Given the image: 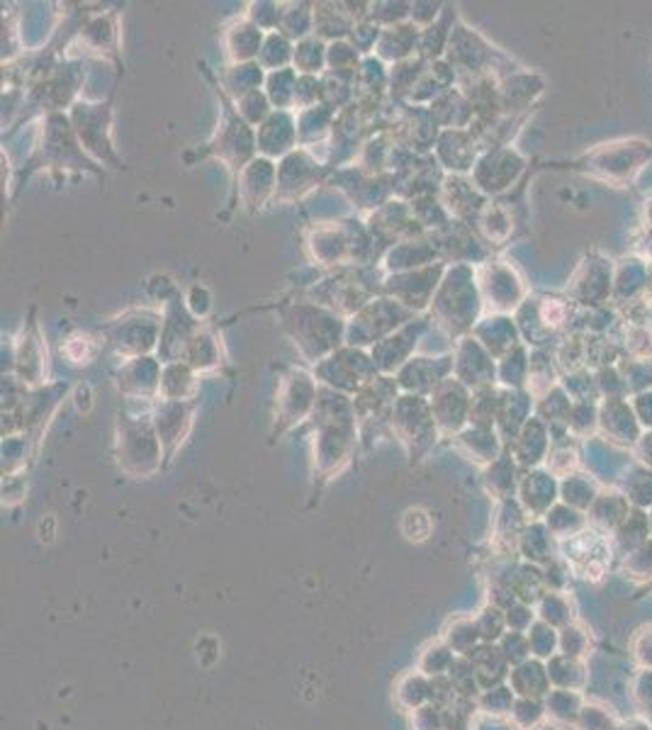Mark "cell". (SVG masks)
<instances>
[{
  "mask_svg": "<svg viewBox=\"0 0 652 730\" xmlns=\"http://www.w3.org/2000/svg\"><path fill=\"white\" fill-rule=\"evenodd\" d=\"M565 558L584 577H601L611 563V546L601 531L582 529L565 543Z\"/></svg>",
  "mask_w": 652,
  "mask_h": 730,
  "instance_id": "obj_1",
  "label": "cell"
},
{
  "mask_svg": "<svg viewBox=\"0 0 652 730\" xmlns=\"http://www.w3.org/2000/svg\"><path fill=\"white\" fill-rule=\"evenodd\" d=\"M599 426L611 436V441L626 443V446H633V443L640 441V421L635 417L631 404L623 400V397L601 402Z\"/></svg>",
  "mask_w": 652,
  "mask_h": 730,
  "instance_id": "obj_2",
  "label": "cell"
},
{
  "mask_svg": "<svg viewBox=\"0 0 652 730\" xmlns=\"http://www.w3.org/2000/svg\"><path fill=\"white\" fill-rule=\"evenodd\" d=\"M509 682L511 687H514V692L526 696V699H538V696H543L550 687L548 670L536 660L519 662V667L511 672Z\"/></svg>",
  "mask_w": 652,
  "mask_h": 730,
  "instance_id": "obj_3",
  "label": "cell"
},
{
  "mask_svg": "<svg viewBox=\"0 0 652 730\" xmlns=\"http://www.w3.org/2000/svg\"><path fill=\"white\" fill-rule=\"evenodd\" d=\"M648 536H650V519L643 514V511H628V516L616 529V541L628 550H635L643 546V543H648Z\"/></svg>",
  "mask_w": 652,
  "mask_h": 730,
  "instance_id": "obj_4",
  "label": "cell"
},
{
  "mask_svg": "<svg viewBox=\"0 0 652 730\" xmlns=\"http://www.w3.org/2000/svg\"><path fill=\"white\" fill-rule=\"evenodd\" d=\"M550 718L562 723H575L582 713V701L572 689H555L548 696V706H545Z\"/></svg>",
  "mask_w": 652,
  "mask_h": 730,
  "instance_id": "obj_5",
  "label": "cell"
},
{
  "mask_svg": "<svg viewBox=\"0 0 652 730\" xmlns=\"http://www.w3.org/2000/svg\"><path fill=\"white\" fill-rule=\"evenodd\" d=\"M509 718L519 730H533L543 723L545 709L538 699H526V696H521V699L514 704V709H511Z\"/></svg>",
  "mask_w": 652,
  "mask_h": 730,
  "instance_id": "obj_6",
  "label": "cell"
},
{
  "mask_svg": "<svg viewBox=\"0 0 652 730\" xmlns=\"http://www.w3.org/2000/svg\"><path fill=\"white\" fill-rule=\"evenodd\" d=\"M626 499H631L638 507H652V470L643 468L628 477Z\"/></svg>",
  "mask_w": 652,
  "mask_h": 730,
  "instance_id": "obj_7",
  "label": "cell"
},
{
  "mask_svg": "<svg viewBox=\"0 0 652 730\" xmlns=\"http://www.w3.org/2000/svg\"><path fill=\"white\" fill-rule=\"evenodd\" d=\"M560 640L558 636H555L553 626H548V623H536L533 626V633H528V645H531V653L538 655V657H548L553 655L555 645H558Z\"/></svg>",
  "mask_w": 652,
  "mask_h": 730,
  "instance_id": "obj_8",
  "label": "cell"
},
{
  "mask_svg": "<svg viewBox=\"0 0 652 730\" xmlns=\"http://www.w3.org/2000/svg\"><path fill=\"white\" fill-rule=\"evenodd\" d=\"M480 706L487 713H494V716H504V713H511V709H514V694L502 687L487 689V692L480 696Z\"/></svg>",
  "mask_w": 652,
  "mask_h": 730,
  "instance_id": "obj_9",
  "label": "cell"
},
{
  "mask_svg": "<svg viewBox=\"0 0 652 730\" xmlns=\"http://www.w3.org/2000/svg\"><path fill=\"white\" fill-rule=\"evenodd\" d=\"M550 611H553L555 616L548 626H570L572 609H570V602H567L565 597H560V594H550V597H545L541 602V616L550 614Z\"/></svg>",
  "mask_w": 652,
  "mask_h": 730,
  "instance_id": "obj_10",
  "label": "cell"
},
{
  "mask_svg": "<svg viewBox=\"0 0 652 730\" xmlns=\"http://www.w3.org/2000/svg\"><path fill=\"white\" fill-rule=\"evenodd\" d=\"M577 723H580L582 730H616L609 711L597 709V706H584Z\"/></svg>",
  "mask_w": 652,
  "mask_h": 730,
  "instance_id": "obj_11",
  "label": "cell"
},
{
  "mask_svg": "<svg viewBox=\"0 0 652 730\" xmlns=\"http://www.w3.org/2000/svg\"><path fill=\"white\" fill-rule=\"evenodd\" d=\"M628 565H631V570L635 572V575L650 577L652 575V541L631 550V555H628V560H626V567Z\"/></svg>",
  "mask_w": 652,
  "mask_h": 730,
  "instance_id": "obj_12",
  "label": "cell"
},
{
  "mask_svg": "<svg viewBox=\"0 0 652 730\" xmlns=\"http://www.w3.org/2000/svg\"><path fill=\"white\" fill-rule=\"evenodd\" d=\"M560 648L565 655L582 657L584 648H587V636H584V631H580V628L565 626V631H562V638H560Z\"/></svg>",
  "mask_w": 652,
  "mask_h": 730,
  "instance_id": "obj_13",
  "label": "cell"
},
{
  "mask_svg": "<svg viewBox=\"0 0 652 730\" xmlns=\"http://www.w3.org/2000/svg\"><path fill=\"white\" fill-rule=\"evenodd\" d=\"M633 412H635V417H638L640 426H648V429L652 431V390L635 395Z\"/></svg>",
  "mask_w": 652,
  "mask_h": 730,
  "instance_id": "obj_14",
  "label": "cell"
},
{
  "mask_svg": "<svg viewBox=\"0 0 652 730\" xmlns=\"http://www.w3.org/2000/svg\"><path fill=\"white\" fill-rule=\"evenodd\" d=\"M635 650H638V653H635V657H638V660L643 662V665H652V631L645 633L643 640H640L638 648H635Z\"/></svg>",
  "mask_w": 652,
  "mask_h": 730,
  "instance_id": "obj_15",
  "label": "cell"
},
{
  "mask_svg": "<svg viewBox=\"0 0 652 730\" xmlns=\"http://www.w3.org/2000/svg\"><path fill=\"white\" fill-rule=\"evenodd\" d=\"M638 456L652 470V431H650V434L640 436V441H638Z\"/></svg>",
  "mask_w": 652,
  "mask_h": 730,
  "instance_id": "obj_16",
  "label": "cell"
},
{
  "mask_svg": "<svg viewBox=\"0 0 652 730\" xmlns=\"http://www.w3.org/2000/svg\"><path fill=\"white\" fill-rule=\"evenodd\" d=\"M446 730H470V726H468V718L460 716V713H455L453 721H451V723H446Z\"/></svg>",
  "mask_w": 652,
  "mask_h": 730,
  "instance_id": "obj_17",
  "label": "cell"
},
{
  "mask_svg": "<svg viewBox=\"0 0 652 730\" xmlns=\"http://www.w3.org/2000/svg\"><path fill=\"white\" fill-rule=\"evenodd\" d=\"M616 730H652V726H648V723H643V721H631V723H626L623 728H616Z\"/></svg>",
  "mask_w": 652,
  "mask_h": 730,
  "instance_id": "obj_18",
  "label": "cell"
},
{
  "mask_svg": "<svg viewBox=\"0 0 652 730\" xmlns=\"http://www.w3.org/2000/svg\"><path fill=\"white\" fill-rule=\"evenodd\" d=\"M648 519H650V533H652V514L648 516Z\"/></svg>",
  "mask_w": 652,
  "mask_h": 730,
  "instance_id": "obj_19",
  "label": "cell"
},
{
  "mask_svg": "<svg viewBox=\"0 0 652 730\" xmlns=\"http://www.w3.org/2000/svg\"><path fill=\"white\" fill-rule=\"evenodd\" d=\"M650 721H652V711H650Z\"/></svg>",
  "mask_w": 652,
  "mask_h": 730,
  "instance_id": "obj_20",
  "label": "cell"
}]
</instances>
